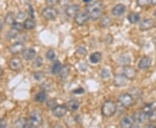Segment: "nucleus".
<instances>
[{"instance_id":"nucleus-13","label":"nucleus","mask_w":156,"mask_h":128,"mask_svg":"<svg viewBox=\"0 0 156 128\" xmlns=\"http://www.w3.org/2000/svg\"><path fill=\"white\" fill-rule=\"evenodd\" d=\"M152 65V59L148 56H143L140 61H139V64H138V67L141 70H147L151 67Z\"/></svg>"},{"instance_id":"nucleus-14","label":"nucleus","mask_w":156,"mask_h":128,"mask_svg":"<svg viewBox=\"0 0 156 128\" xmlns=\"http://www.w3.org/2000/svg\"><path fill=\"white\" fill-rule=\"evenodd\" d=\"M134 119L135 123L137 124H142V123L145 122V120L148 119V117H147V114L143 110L141 111H138L136 112H134Z\"/></svg>"},{"instance_id":"nucleus-20","label":"nucleus","mask_w":156,"mask_h":128,"mask_svg":"<svg viewBox=\"0 0 156 128\" xmlns=\"http://www.w3.org/2000/svg\"><path fill=\"white\" fill-rule=\"evenodd\" d=\"M16 17H15V15H14V13H12V12H9V13H7V15L5 17V22L6 24H8V25H13V23L16 22Z\"/></svg>"},{"instance_id":"nucleus-12","label":"nucleus","mask_w":156,"mask_h":128,"mask_svg":"<svg viewBox=\"0 0 156 128\" xmlns=\"http://www.w3.org/2000/svg\"><path fill=\"white\" fill-rule=\"evenodd\" d=\"M135 124L134 119L133 116H125L122 119L121 122H120V126L122 127L128 128V127H133Z\"/></svg>"},{"instance_id":"nucleus-21","label":"nucleus","mask_w":156,"mask_h":128,"mask_svg":"<svg viewBox=\"0 0 156 128\" xmlns=\"http://www.w3.org/2000/svg\"><path fill=\"white\" fill-rule=\"evenodd\" d=\"M67 106L70 111H77L79 109V106H80V103L76 100H71L68 102Z\"/></svg>"},{"instance_id":"nucleus-10","label":"nucleus","mask_w":156,"mask_h":128,"mask_svg":"<svg viewBox=\"0 0 156 128\" xmlns=\"http://www.w3.org/2000/svg\"><path fill=\"white\" fill-rule=\"evenodd\" d=\"M122 74L128 79V80H133L136 76V70L135 68L131 66H124L122 69Z\"/></svg>"},{"instance_id":"nucleus-28","label":"nucleus","mask_w":156,"mask_h":128,"mask_svg":"<svg viewBox=\"0 0 156 128\" xmlns=\"http://www.w3.org/2000/svg\"><path fill=\"white\" fill-rule=\"evenodd\" d=\"M69 72H70V68L69 66H62L61 68V71L59 73V75L61 78L65 79L67 78L68 75L69 74Z\"/></svg>"},{"instance_id":"nucleus-29","label":"nucleus","mask_w":156,"mask_h":128,"mask_svg":"<svg viewBox=\"0 0 156 128\" xmlns=\"http://www.w3.org/2000/svg\"><path fill=\"white\" fill-rule=\"evenodd\" d=\"M18 34H19V31H18V30L12 28L7 32V34H6V37H7V39L9 40L14 39V38H16L17 36H18Z\"/></svg>"},{"instance_id":"nucleus-2","label":"nucleus","mask_w":156,"mask_h":128,"mask_svg":"<svg viewBox=\"0 0 156 128\" xmlns=\"http://www.w3.org/2000/svg\"><path fill=\"white\" fill-rule=\"evenodd\" d=\"M116 110V104L112 100H107L106 102H104V104L102 105V107H101V114L104 117H111L115 113Z\"/></svg>"},{"instance_id":"nucleus-23","label":"nucleus","mask_w":156,"mask_h":128,"mask_svg":"<svg viewBox=\"0 0 156 128\" xmlns=\"http://www.w3.org/2000/svg\"><path fill=\"white\" fill-rule=\"evenodd\" d=\"M142 110L145 112L147 114H148V113H150L151 112L156 110V101L151 102L149 104H147V105L143 107Z\"/></svg>"},{"instance_id":"nucleus-40","label":"nucleus","mask_w":156,"mask_h":128,"mask_svg":"<svg viewBox=\"0 0 156 128\" xmlns=\"http://www.w3.org/2000/svg\"><path fill=\"white\" fill-rule=\"evenodd\" d=\"M101 76L105 79L108 78V77L110 76V73H109V71H108V69H103V70L101 71Z\"/></svg>"},{"instance_id":"nucleus-49","label":"nucleus","mask_w":156,"mask_h":128,"mask_svg":"<svg viewBox=\"0 0 156 128\" xmlns=\"http://www.w3.org/2000/svg\"><path fill=\"white\" fill-rule=\"evenodd\" d=\"M151 4L153 5H156V0H151Z\"/></svg>"},{"instance_id":"nucleus-51","label":"nucleus","mask_w":156,"mask_h":128,"mask_svg":"<svg viewBox=\"0 0 156 128\" xmlns=\"http://www.w3.org/2000/svg\"><path fill=\"white\" fill-rule=\"evenodd\" d=\"M84 2H85V3H90V2H91V1H93V0H83Z\"/></svg>"},{"instance_id":"nucleus-38","label":"nucleus","mask_w":156,"mask_h":128,"mask_svg":"<svg viewBox=\"0 0 156 128\" xmlns=\"http://www.w3.org/2000/svg\"><path fill=\"white\" fill-rule=\"evenodd\" d=\"M42 89H43V91H45V92H48V91H50V89H51V85L49 82H44V83L42 84Z\"/></svg>"},{"instance_id":"nucleus-42","label":"nucleus","mask_w":156,"mask_h":128,"mask_svg":"<svg viewBox=\"0 0 156 128\" xmlns=\"http://www.w3.org/2000/svg\"><path fill=\"white\" fill-rule=\"evenodd\" d=\"M59 0H46V3L49 6H53L58 3Z\"/></svg>"},{"instance_id":"nucleus-39","label":"nucleus","mask_w":156,"mask_h":128,"mask_svg":"<svg viewBox=\"0 0 156 128\" xmlns=\"http://www.w3.org/2000/svg\"><path fill=\"white\" fill-rule=\"evenodd\" d=\"M147 117H148V119H150V120H152V121H155L156 120V110L151 112L150 113H148V114H147Z\"/></svg>"},{"instance_id":"nucleus-32","label":"nucleus","mask_w":156,"mask_h":128,"mask_svg":"<svg viewBox=\"0 0 156 128\" xmlns=\"http://www.w3.org/2000/svg\"><path fill=\"white\" fill-rule=\"evenodd\" d=\"M46 56H47V58L50 60V61H53V60H55L56 59V53H55V51L52 50H50L47 53H46Z\"/></svg>"},{"instance_id":"nucleus-16","label":"nucleus","mask_w":156,"mask_h":128,"mask_svg":"<svg viewBox=\"0 0 156 128\" xmlns=\"http://www.w3.org/2000/svg\"><path fill=\"white\" fill-rule=\"evenodd\" d=\"M22 55L24 60H26V61H31V60H33V59L36 58L37 52H36V50H34V49L30 48V49H25V50H23Z\"/></svg>"},{"instance_id":"nucleus-17","label":"nucleus","mask_w":156,"mask_h":128,"mask_svg":"<svg viewBox=\"0 0 156 128\" xmlns=\"http://www.w3.org/2000/svg\"><path fill=\"white\" fill-rule=\"evenodd\" d=\"M9 67L12 71H18L22 67V61L18 58H12L9 61Z\"/></svg>"},{"instance_id":"nucleus-8","label":"nucleus","mask_w":156,"mask_h":128,"mask_svg":"<svg viewBox=\"0 0 156 128\" xmlns=\"http://www.w3.org/2000/svg\"><path fill=\"white\" fill-rule=\"evenodd\" d=\"M25 50L24 45L22 43L18 42V43H15L13 44L9 47V51L12 55H18L23 53V51Z\"/></svg>"},{"instance_id":"nucleus-43","label":"nucleus","mask_w":156,"mask_h":128,"mask_svg":"<svg viewBox=\"0 0 156 128\" xmlns=\"http://www.w3.org/2000/svg\"><path fill=\"white\" fill-rule=\"evenodd\" d=\"M24 17H25V13H23V12H19L18 14H17V16L16 17L17 20H22V19H24Z\"/></svg>"},{"instance_id":"nucleus-22","label":"nucleus","mask_w":156,"mask_h":128,"mask_svg":"<svg viewBox=\"0 0 156 128\" xmlns=\"http://www.w3.org/2000/svg\"><path fill=\"white\" fill-rule=\"evenodd\" d=\"M119 62L121 65L124 66H128L131 63V57L129 55H123V56H120L119 58Z\"/></svg>"},{"instance_id":"nucleus-50","label":"nucleus","mask_w":156,"mask_h":128,"mask_svg":"<svg viewBox=\"0 0 156 128\" xmlns=\"http://www.w3.org/2000/svg\"><path fill=\"white\" fill-rule=\"evenodd\" d=\"M3 73H4V70H3V68H2V67L0 66V76L3 74Z\"/></svg>"},{"instance_id":"nucleus-26","label":"nucleus","mask_w":156,"mask_h":128,"mask_svg":"<svg viewBox=\"0 0 156 128\" xmlns=\"http://www.w3.org/2000/svg\"><path fill=\"white\" fill-rule=\"evenodd\" d=\"M112 20L111 18L108 16H105L104 17H102V19L101 20V26L102 28H108L111 25Z\"/></svg>"},{"instance_id":"nucleus-19","label":"nucleus","mask_w":156,"mask_h":128,"mask_svg":"<svg viewBox=\"0 0 156 128\" xmlns=\"http://www.w3.org/2000/svg\"><path fill=\"white\" fill-rule=\"evenodd\" d=\"M23 27L25 29L27 30H30V29H33L36 27V22L33 18H28V19H25L24 22H23Z\"/></svg>"},{"instance_id":"nucleus-18","label":"nucleus","mask_w":156,"mask_h":128,"mask_svg":"<svg viewBox=\"0 0 156 128\" xmlns=\"http://www.w3.org/2000/svg\"><path fill=\"white\" fill-rule=\"evenodd\" d=\"M125 11H126V6L122 4H119L113 8L112 14L115 17H120V16H122L125 13Z\"/></svg>"},{"instance_id":"nucleus-25","label":"nucleus","mask_w":156,"mask_h":128,"mask_svg":"<svg viewBox=\"0 0 156 128\" xmlns=\"http://www.w3.org/2000/svg\"><path fill=\"white\" fill-rule=\"evenodd\" d=\"M140 19V15L138 13H131V14H129L128 15V21L130 22V23H137V22H139Z\"/></svg>"},{"instance_id":"nucleus-34","label":"nucleus","mask_w":156,"mask_h":128,"mask_svg":"<svg viewBox=\"0 0 156 128\" xmlns=\"http://www.w3.org/2000/svg\"><path fill=\"white\" fill-rule=\"evenodd\" d=\"M12 28L17 29L18 31H21L24 29V27H23V23H21L20 22H15L12 25Z\"/></svg>"},{"instance_id":"nucleus-4","label":"nucleus","mask_w":156,"mask_h":128,"mask_svg":"<svg viewBox=\"0 0 156 128\" xmlns=\"http://www.w3.org/2000/svg\"><path fill=\"white\" fill-rule=\"evenodd\" d=\"M42 15L47 20H55L58 16V12L52 6H49L43 10Z\"/></svg>"},{"instance_id":"nucleus-27","label":"nucleus","mask_w":156,"mask_h":128,"mask_svg":"<svg viewBox=\"0 0 156 128\" xmlns=\"http://www.w3.org/2000/svg\"><path fill=\"white\" fill-rule=\"evenodd\" d=\"M46 99H47V95H46V92L45 91L39 92L38 94L36 95V97H35V100H37V102H40V103L44 102Z\"/></svg>"},{"instance_id":"nucleus-45","label":"nucleus","mask_w":156,"mask_h":128,"mask_svg":"<svg viewBox=\"0 0 156 128\" xmlns=\"http://www.w3.org/2000/svg\"><path fill=\"white\" fill-rule=\"evenodd\" d=\"M112 40H113V38H112L111 35H108L106 37L107 44H110V43H112Z\"/></svg>"},{"instance_id":"nucleus-37","label":"nucleus","mask_w":156,"mask_h":128,"mask_svg":"<svg viewBox=\"0 0 156 128\" xmlns=\"http://www.w3.org/2000/svg\"><path fill=\"white\" fill-rule=\"evenodd\" d=\"M86 54H87V50L83 47H80L76 50V55H79L80 56H86Z\"/></svg>"},{"instance_id":"nucleus-15","label":"nucleus","mask_w":156,"mask_h":128,"mask_svg":"<svg viewBox=\"0 0 156 128\" xmlns=\"http://www.w3.org/2000/svg\"><path fill=\"white\" fill-rule=\"evenodd\" d=\"M80 11V6L78 5H72L68 6L65 10V13L69 17H75Z\"/></svg>"},{"instance_id":"nucleus-7","label":"nucleus","mask_w":156,"mask_h":128,"mask_svg":"<svg viewBox=\"0 0 156 128\" xmlns=\"http://www.w3.org/2000/svg\"><path fill=\"white\" fill-rule=\"evenodd\" d=\"M155 26V21L152 18L145 19L140 23V29L141 31H147Z\"/></svg>"},{"instance_id":"nucleus-36","label":"nucleus","mask_w":156,"mask_h":128,"mask_svg":"<svg viewBox=\"0 0 156 128\" xmlns=\"http://www.w3.org/2000/svg\"><path fill=\"white\" fill-rule=\"evenodd\" d=\"M43 64H44V60H43V58L41 56H38V57L35 58V65H36V67H42Z\"/></svg>"},{"instance_id":"nucleus-3","label":"nucleus","mask_w":156,"mask_h":128,"mask_svg":"<svg viewBox=\"0 0 156 128\" xmlns=\"http://www.w3.org/2000/svg\"><path fill=\"white\" fill-rule=\"evenodd\" d=\"M43 123V119L39 112L34 111L31 112L30 119L27 120L25 127H37Z\"/></svg>"},{"instance_id":"nucleus-9","label":"nucleus","mask_w":156,"mask_h":128,"mask_svg":"<svg viewBox=\"0 0 156 128\" xmlns=\"http://www.w3.org/2000/svg\"><path fill=\"white\" fill-rule=\"evenodd\" d=\"M128 79L124 75V74H117L115 76L114 79V84L117 88H122V87H125L128 84Z\"/></svg>"},{"instance_id":"nucleus-31","label":"nucleus","mask_w":156,"mask_h":128,"mask_svg":"<svg viewBox=\"0 0 156 128\" xmlns=\"http://www.w3.org/2000/svg\"><path fill=\"white\" fill-rule=\"evenodd\" d=\"M27 120L23 118H21L19 119H17V122H16V126L17 127H25V125H26Z\"/></svg>"},{"instance_id":"nucleus-44","label":"nucleus","mask_w":156,"mask_h":128,"mask_svg":"<svg viewBox=\"0 0 156 128\" xmlns=\"http://www.w3.org/2000/svg\"><path fill=\"white\" fill-rule=\"evenodd\" d=\"M6 126H7V123H6L5 120L3 119H0V128L6 127Z\"/></svg>"},{"instance_id":"nucleus-33","label":"nucleus","mask_w":156,"mask_h":128,"mask_svg":"<svg viewBox=\"0 0 156 128\" xmlns=\"http://www.w3.org/2000/svg\"><path fill=\"white\" fill-rule=\"evenodd\" d=\"M34 78L36 79L37 81H41L44 78V74L42 72V71H37V72L34 73Z\"/></svg>"},{"instance_id":"nucleus-24","label":"nucleus","mask_w":156,"mask_h":128,"mask_svg":"<svg viewBox=\"0 0 156 128\" xmlns=\"http://www.w3.org/2000/svg\"><path fill=\"white\" fill-rule=\"evenodd\" d=\"M89 60L92 63H98L101 60V54L100 52H95L89 56Z\"/></svg>"},{"instance_id":"nucleus-1","label":"nucleus","mask_w":156,"mask_h":128,"mask_svg":"<svg viewBox=\"0 0 156 128\" xmlns=\"http://www.w3.org/2000/svg\"><path fill=\"white\" fill-rule=\"evenodd\" d=\"M87 12L89 13V17L93 20L100 18L103 12V5L101 2H95L90 4L87 7Z\"/></svg>"},{"instance_id":"nucleus-47","label":"nucleus","mask_w":156,"mask_h":128,"mask_svg":"<svg viewBox=\"0 0 156 128\" xmlns=\"http://www.w3.org/2000/svg\"><path fill=\"white\" fill-rule=\"evenodd\" d=\"M29 11H30V17H31V18H34V11L33 8H32L31 6H30V10H29Z\"/></svg>"},{"instance_id":"nucleus-48","label":"nucleus","mask_w":156,"mask_h":128,"mask_svg":"<svg viewBox=\"0 0 156 128\" xmlns=\"http://www.w3.org/2000/svg\"><path fill=\"white\" fill-rule=\"evenodd\" d=\"M3 24H4V23H3V21H2V20L0 19V30H1L2 29H3Z\"/></svg>"},{"instance_id":"nucleus-11","label":"nucleus","mask_w":156,"mask_h":128,"mask_svg":"<svg viewBox=\"0 0 156 128\" xmlns=\"http://www.w3.org/2000/svg\"><path fill=\"white\" fill-rule=\"evenodd\" d=\"M89 15L88 12H79L77 15L75 17V22L78 25H83L85 22L89 20Z\"/></svg>"},{"instance_id":"nucleus-6","label":"nucleus","mask_w":156,"mask_h":128,"mask_svg":"<svg viewBox=\"0 0 156 128\" xmlns=\"http://www.w3.org/2000/svg\"><path fill=\"white\" fill-rule=\"evenodd\" d=\"M68 106L65 105H56L53 109H52V113L54 116L57 118H62L66 115L68 112Z\"/></svg>"},{"instance_id":"nucleus-30","label":"nucleus","mask_w":156,"mask_h":128,"mask_svg":"<svg viewBox=\"0 0 156 128\" xmlns=\"http://www.w3.org/2000/svg\"><path fill=\"white\" fill-rule=\"evenodd\" d=\"M62 64L59 62V61H56L55 63H54V65L52 66V68H51V72L53 74H58L60 71H61V68H62Z\"/></svg>"},{"instance_id":"nucleus-5","label":"nucleus","mask_w":156,"mask_h":128,"mask_svg":"<svg viewBox=\"0 0 156 128\" xmlns=\"http://www.w3.org/2000/svg\"><path fill=\"white\" fill-rule=\"evenodd\" d=\"M118 100H119V102L125 107H129V106H133L134 103V97L130 94H122L119 96Z\"/></svg>"},{"instance_id":"nucleus-41","label":"nucleus","mask_w":156,"mask_h":128,"mask_svg":"<svg viewBox=\"0 0 156 128\" xmlns=\"http://www.w3.org/2000/svg\"><path fill=\"white\" fill-rule=\"evenodd\" d=\"M47 105L49 106V107H52V108H54V107L56 106V100H54L53 99H52V100H50L48 102H47Z\"/></svg>"},{"instance_id":"nucleus-46","label":"nucleus","mask_w":156,"mask_h":128,"mask_svg":"<svg viewBox=\"0 0 156 128\" xmlns=\"http://www.w3.org/2000/svg\"><path fill=\"white\" fill-rule=\"evenodd\" d=\"M84 93V90L83 88H78L76 89V90H74V94H83Z\"/></svg>"},{"instance_id":"nucleus-52","label":"nucleus","mask_w":156,"mask_h":128,"mask_svg":"<svg viewBox=\"0 0 156 128\" xmlns=\"http://www.w3.org/2000/svg\"><path fill=\"white\" fill-rule=\"evenodd\" d=\"M154 15H155V17H156V11H155V12H154Z\"/></svg>"},{"instance_id":"nucleus-35","label":"nucleus","mask_w":156,"mask_h":128,"mask_svg":"<svg viewBox=\"0 0 156 128\" xmlns=\"http://www.w3.org/2000/svg\"><path fill=\"white\" fill-rule=\"evenodd\" d=\"M151 4V0H137V5L140 7H145Z\"/></svg>"}]
</instances>
